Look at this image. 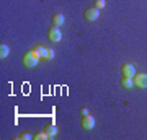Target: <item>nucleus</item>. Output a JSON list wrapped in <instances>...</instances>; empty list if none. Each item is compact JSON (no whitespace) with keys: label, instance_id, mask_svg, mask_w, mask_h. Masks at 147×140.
I'll use <instances>...</instances> for the list:
<instances>
[{"label":"nucleus","instance_id":"1","mask_svg":"<svg viewBox=\"0 0 147 140\" xmlns=\"http://www.w3.org/2000/svg\"><path fill=\"white\" fill-rule=\"evenodd\" d=\"M38 62H39V56L34 52V49L26 51L25 54H23V65H25V67L33 68V67H36L38 65Z\"/></svg>","mask_w":147,"mask_h":140},{"label":"nucleus","instance_id":"2","mask_svg":"<svg viewBox=\"0 0 147 140\" xmlns=\"http://www.w3.org/2000/svg\"><path fill=\"white\" fill-rule=\"evenodd\" d=\"M47 38H49V41L53 42H59L62 39V33H61V28L59 26H51L49 28V31H47Z\"/></svg>","mask_w":147,"mask_h":140},{"label":"nucleus","instance_id":"3","mask_svg":"<svg viewBox=\"0 0 147 140\" xmlns=\"http://www.w3.org/2000/svg\"><path fill=\"white\" fill-rule=\"evenodd\" d=\"M80 125H82V129L84 130H92L95 127V117L93 116H82V119H80Z\"/></svg>","mask_w":147,"mask_h":140},{"label":"nucleus","instance_id":"4","mask_svg":"<svg viewBox=\"0 0 147 140\" xmlns=\"http://www.w3.org/2000/svg\"><path fill=\"white\" fill-rule=\"evenodd\" d=\"M132 80H134V85L136 86H139V88H147V73H136L132 77Z\"/></svg>","mask_w":147,"mask_h":140},{"label":"nucleus","instance_id":"5","mask_svg":"<svg viewBox=\"0 0 147 140\" xmlns=\"http://www.w3.org/2000/svg\"><path fill=\"white\" fill-rule=\"evenodd\" d=\"M85 16V20H88V21H95V20H98V16H100V10L98 8H95V7H92V8H87L84 13Z\"/></svg>","mask_w":147,"mask_h":140},{"label":"nucleus","instance_id":"6","mask_svg":"<svg viewBox=\"0 0 147 140\" xmlns=\"http://www.w3.org/2000/svg\"><path fill=\"white\" fill-rule=\"evenodd\" d=\"M33 49H34V52L39 56V59H44V60H47V56H49V47H46L44 44H36Z\"/></svg>","mask_w":147,"mask_h":140},{"label":"nucleus","instance_id":"7","mask_svg":"<svg viewBox=\"0 0 147 140\" xmlns=\"http://www.w3.org/2000/svg\"><path fill=\"white\" fill-rule=\"evenodd\" d=\"M121 73L126 75V77H134V75H136V65H132V64H124L123 68H121Z\"/></svg>","mask_w":147,"mask_h":140},{"label":"nucleus","instance_id":"8","mask_svg":"<svg viewBox=\"0 0 147 140\" xmlns=\"http://www.w3.org/2000/svg\"><path fill=\"white\" fill-rule=\"evenodd\" d=\"M119 85L123 86V88H131L132 85H134V80H132V77H126V75H123V78L119 80Z\"/></svg>","mask_w":147,"mask_h":140},{"label":"nucleus","instance_id":"9","mask_svg":"<svg viewBox=\"0 0 147 140\" xmlns=\"http://www.w3.org/2000/svg\"><path fill=\"white\" fill-rule=\"evenodd\" d=\"M64 21H65V18H64L62 13H56V15H53V25L54 26H62Z\"/></svg>","mask_w":147,"mask_h":140},{"label":"nucleus","instance_id":"10","mask_svg":"<svg viewBox=\"0 0 147 140\" xmlns=\"http://www.w3.org/2000/svg\"><path fill=\"white\" fill-rule=\"evenodd\" d=\"M44 132L49 135V139H54V137L57 135V127H56L54 124H51V125H47L46 129H44Z\"/></svg>","mask_w":147,"mask_h":140},{"label":"nucleus","instance_id":"11","mask_svg":"<svg viewBox=\"0 0 147 140\" xmlns=\"http://www.w3.org/2000/svg\"><path fill=\"white\" fill-rule=\"evenodd\" d=\"M8 54H10V47L7 46V44H2L0 46V59L8 57Z\"/></svg>","mask_w":147,"mask_h":140},{"label":"nucleus","instance_id":"12","mask_svg":"<svg viewBox=\"0 0 147 140\" xmlns=\"http://www.w3.org/2000/svg\"><path fill=\"white\" fill-rule=\"evenodd\" d=\"M34 139H36V140H46V139H49V135L42 130V132H38V134L34 135Z\"/></svg>","mask_w":147,"mask_h":140},{"label":"nucleus","instance_id":"13","mask_svg":"<svg viewBox=\"0 0 147 140\" xmlns=\"http://www.w3.org/2000/svg\"><path fill=\"white\" fill-rule=\"evenodd\" d=\"M106 5V2L105 0H95V8H98V10H101V8H103V7Z\"/></svg>","mask_w":147,"mask_h":140},{"label":"nucleus","instance_id":"14","mask_svg":"<svg viewBox=\"0 0 147 140\" xmlns=\"http://www.w3.org/2000/svg\"><path fill=\"white\" fill-rule=\"evenodd\" d=\"M30 139H33V135H31V134H28V132H25V134L18 135V140H30Z\"/></svg>","mask_w":147,"mask_h":140},{"label":"nucleus","instance_id":"15","mask_svg":"<svg viewBox=\"0 0 147 140\" xmlns=\"http://www.w3.org/2000/svg\"><path fill=\"white\" fill-rule=\"evenodd\" d=\"M79 114H80V116H87V114H88V109H87V108H82V109L79 111Z\"/></svg>","mask_w":147,"mask_h":140},{"label":"nucleus","instance_id":"16","mask_svg":"<svg viewBox=\"0 0 147 140\" xmlns=\"http://www.w3.org/2000/svg\"><path fill=\"white\" fill-rule=\"evenodd\" d=\"M54 59V49H49V56H47V60H53Z\"/></svg>","mask_w":147,"mask_h":140}]
</instances>
